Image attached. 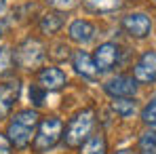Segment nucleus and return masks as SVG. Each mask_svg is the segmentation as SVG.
<instances>
[{"label": "nucleus", "instance_id": "nucleus-1", "mask_svg": "<svg viewBox=\"0 0 156 154\" xmlns=\"http://www.w3.org/2000/svg\"><path fill=\"white\" fill-rule=\"evenodd\" d=\"M38 123H40V116L36 110H32V108L19 110L6 127V137L11 139V144L15 148H27L32 137L36 135Z\"/></svg>", "mask_w": 156, "mask_h": 154}, {"label": "nucleus", "instance_id": "nucleus-2", "mask_svg": "<svg viewBox=\"0 0 156 154\" xmlns=\"http://www.w3.org/2000/svg\"><path fill=\"white\" fill-rule=\"evenodd\" d=\"M93 127H95V110L93 108H84V110L76 112L66 127V135H63L66 146H70V148L82 146V141L93 133Z\"/></svg>", "mask_w": 156, "mask_h": 154}, {"label": "nucleus", "instance_id": "nucleus-3", "mask_svg": "<svg viewBox=\"0 0 156 154\" xmlns=\"http://www.w3.org/2000/svg\"><path fill=\"white\" fill-rule=\"evenodd\" d=\"M63 137V123L57 118V116H47L38 123V129H36V135L32 139V148L34 152L42 154L53 150L59 139Z\"/></svg>", "mask_w": 156, "mask_h": 154}, {"label": "nucleus", "instance_id": "nucleus-4", "mask_svg": "<svg viewBox=\"0 0 156 154\" xmlns=\"http://www.w3.org/2000/svg\"><path fill=\"white\" fill-rule=\"evenodd\" d=\"M15 63L23 70H34L42 63L44 59V45L38 38H26L17 49H15Z\"/></svg>", "mask_w": 156, "mask_h": 154}, {"label": "nucleus", "instance_id": "nucleus-5", "mask_svg": "<svg viewBox=\"0 0 156 154\" xmlns=\"http://www.w3.org/2000/svg\"><path fill=\"white\" fill-rule=\"evenodd\" d=\"M137 80L133 76H125V74H118V76H112L108 82L104 84V91L118 99V97H135V91H137Z\"/></svg>", "mask_w": 156, "mask_h": 154}, {"label": "nucleus", "instance_id": "nucleus-6", "mask_svg": "<svg viewBox=\"0 0 156 154\" xmlns=\"http://www.w3.org/2000/svg\"><path fill=\"white\" fill-rule=\"evenodd\" d=\"M133 78L137 82H144V84L156 82V53L154 51H146L137 59V63L133 66Z\"/></svg>", "mask_w": 156, "mask_h": 154}, {"label": "nucleus", "instance_id": "nucleus-7", "mask_svg": "<svg viewBox=\"0 0 156 154\" xmlns=\"http://www.w3.org/2000/svg\"><path fill=\"white\" fill-rule=\"evenodd\" d=\"M118 57H120V49H118V45H114V42H104V45H99V47L95 49V55H93L95 66H97L99 72H110V70H114V66L118 63Z\"/></svg>", "mask_w": 156, "mask_h": 154}, {"label": "nucleus", "instance_id": "nucleus-8", "mask_svg": "<svg viewBox=\"0 0 156 154\" xmlns=\"http://www.w3.org/2000/svg\"><path fill=\"white\" fill-rule=\"evenodd\" d=\"M19 93H21V82L17 78L0 84V118H6L11 114L15 102L19 99Z\"/></svg>", "mask_w": 156, "mask_h": 154}, {"label": "nucleus", "instance_id": "nucleus-9", "mask_svg": "<svg viewBox=\"0 0 156 154\" xmlns=\"http://www.w3.org/2000/svg\"><path fill=\"white\" fill-rule=\"evenodd\" d=\"M122 27L133 38H146L150 34V30H152V21L144 13H131V15H127L122 19Z\"/></svg>", "mask_w": 156, "mask_h": 154}, {"label": "nucleus", "instance_id": "nucleus-10", "mask_svg": "<svg viewBox=\"0 0 156 154\" xmlns=\"http://www.w3.org/2000/svg\"><path fill=\"white\" fill-rule=\"evenodd\" d=\"M72 68L76 70V74H80L82 78H89V80H97V76H99L95 59L87 51H76L72 55Z\"/></svg>", "mask_w": 156, "mask_h": 154}, {"label": "nucleus", "instance_id": "nucleus-11", "mask_svg": "<svg viewBox=\"0 0 156 154\" xmlns=\"http://www.w3.org/2000/svg\"><path fill=\"white\" fill-rule=\"evenodd\" d=\"M66 82H68L66 74H63L59 68H55V66L42 68V70L38 72V84H40L44 91H59V89L66 87Z\"/></svg>", "mask_w": 156, "mask_h": 154}, {"label": "nucleus", "instance_id": "nucleus-12", "mask_svg": "<svg viewBox=\"0 0 156 154\" xmlns=\"http://www.w3.org/2000/svg\"><path fill=\"white\" fill-rule=\"evenodd\" d=\"M68 34H70V40H74L78 45H89L95 38V26L87 19H76V21H72Z\"/></svg>", "mask_w": 156, "mask_h": 154}, {"label": "nucleus", "instance_id": "nucleus-13", "mask_svg": "<svg viewBox=\"0 0 156 154\" xmlns=\"http://www.w3.org/2000/svg\"><path fill=\"white\" fill-rule=\"evenodd\" d=\"M78 154H108V141H105V137L101 133H95V135L91 133L82 141Z\"/></svg>", "mask_w": 156, "mask_h": 154}, {"label": "nucleus", "instance_id": "nucleus-14", "mask_svg": "<svg viewBox=\"0 0 156 154\" xmlns=\"http://www.w3.org/2000/svg\"><path fill=\"white\" fill-rule=\"evenodd\" d=\"M82 2L93 13H114L122 6V0H82Z\"/></svg>", "mask_w": 156, "mask_h": 154}, {"label": "nucleus", "instance_id": "nucleus-15", "mask_svg": "<svg viewBox=\"0 0 156 154\" xmlns=\"http://www.w3.org/2000/svg\"><path fill=\"white\" fill-rule=\"evenodd\" d=\"M63 26V15L61 13H47L42 19H40V32L42 34H55L59 32Z\"/></svg>", "mask_w": 156, "mask_h": 154}, {"label": "nucleus", "instance_id": "nucleus-16", "mask_svg": "<svg viewBox=\"0 0 156 154\" xmlns=\"http://www.w3.org/2000/svg\"><path fill=\"white\" fill-rule=\"evenodd\" d=\"M135 108H137V103L133 97H118V99H114L112 102V110L120 116V118H129L135 114Z\"/></svg>", "mask_w": 156, "mask_h": 154}, {"label": "nucleus", "instance_id": "nucleus-17", "mask_svg": "<svg viewBox=\"0 0 156 154\" xmlns=\"http://www.w3.org/2000/svg\"><path fill=\"white\" fill-rule=\"evenodd\" d=\"M137 152L139 154H156V129H150L141 133L137 141Z\"/></svg>", "mask_w": 156, "mask_h": 154}, {"label": "nucleus", "instance_id": "nucleus-18", "mask_svg": "<svg viewBox=\"0 0 156 154\" xmlns=\"http://www.w3.org/2000/svg\"><path fill=\"white\" fill-rule=\"evenodd\" d=\"M141 120L148 127H156V93L148 99V103L141 110Z\"/></svg>", "mask_w": 156, "mask_h": 154}, {"label": "nucleus", "instance_id": "nucleus-19", "mask_svg": "<svg viewBox=\"0 0 156 154\" xmlns=\"http://www.w3.org/2000/svg\"><path fill=\"white\" fill-rule=\"evenodd\" d=\"M13 61H15V57H13L11 49L0 47V78L9 76L13 72Z\"/></svg>", "mask_w": 156, "mask_h": 154}, {"label": "nucleus", "instance_id": "nucleus-20", "mask_svg": "<svg viewBox=\"0 0 156 154\" xmlns=\"http://www.w3.org/2000/svg\"><path fill=\"white\" fill-rule=\"evenodd\" d=\"M44 95H47V91H44L40 84H32V87H30V99H32V103H34L36 108L44 103Z\"/></svg>", "mask_w": 156, "mask_h": 154}, {"label": "nucleus", "instance_id": "nucleus-21", "mask_svg": "<svg viewBox=\"0 0 156 154\" xmlns=\"http://www.w3.org/2000/svg\"><path fill=\"white\" fill-rule=\"evenodd\" d=\"M49 4H51L53 9H57V11H70V9H74L80 0H47Z\"/></svg>", "mask_w": 156, "mask_h": 154}, {"label": "nucleus", "instance_id": "nucleus-22", "mask_svg": "<svg viewBox=\"0 0 156 154\" xmlns=\"http://www.w3.org/2000/svg\"><path fill=\"white\" fill-rule=\"evenodd\" d=\"M0 154H13V144L6 135L0 133Z\"/></svg>", "mask_w": 156, "mask_h": 154}, {"label": "nucleus", "instance_id": "nucleus-23", "mask_svg": "<svg viewBox=\"0 0 156 154\" xmlns=\"http://www.w3.org/2000/svg\"><path fill=\"white\" fill-rule=\"evenodd\" d=\"M116 154H133V150H127V148H125V150H118Z\"/></svg>", "mask_w": 156, "mask_h": 154}, {"label": "nucleus", "instance_id": "nucleus-24", "mask_svg": "<svg viewBox=\"0 0 156 154\" xmlns=\"http://www.w3.org/2000/svg\"><path fill=\"white\" fill-rule=\"evenodd\" d=\"M2 6H4V0H0V9H2Z\"/></svg>", "mask_w": 156, "mask_h": 154}, {"label": "nucleus", "instance_id": "nucleus-25", "mask_svg": "<svg viewBox=\"0 0 156 154\" xmlns=\"http://www.w3.org/2000/svg\"><path fill=\"white\" fill-rule=\"evenodd\" d=\"M0 36H2V34H0Z\"/></svg>", "mask_w": 156, "mask_h": 154}, {"label": "nucleus", "instance_id": "nucleus-26", "mask_svg": "<svg viewBox=\"0 0 156 154\" xmlns=\"http://www.w3.org/2000/svg\"><path fill=\"white\" fill-rule=\"evenodd\" d=\"M154 2H156V0H154Z\"/></svg>", "mask_w": 156, "mask_h": 154}]
</instances>
